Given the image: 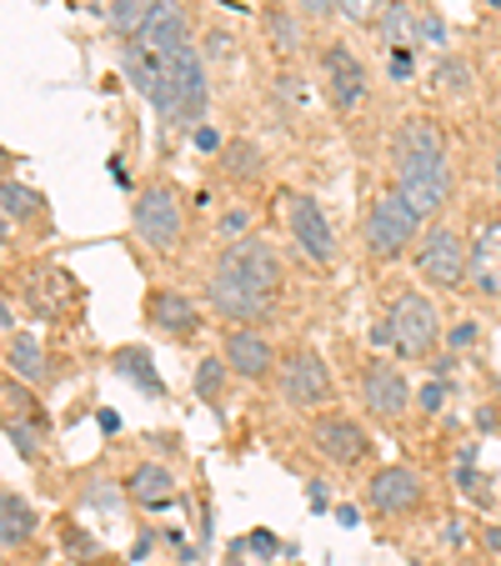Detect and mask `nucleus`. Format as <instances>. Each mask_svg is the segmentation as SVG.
Instances as JSON below:
<instances>
[{
	"mask_svg": "<svg viewBox=\"0 0 501 566\" xmlns=\"http://www.w3.org/2000/svg\"><path fill=\"white\" fill-rule=\"evenodd\" d=\"M226 366H231V361H221V356H206V361L196 366V391H201V401H221Z\"/></svg>",
	"mask_w": 501,
	"mask_h": 566,
	"instance_id": "obj_28",
	"label": "nucleus"
},
{
	"mask_svg": "<svg viewBox=\"0 0 501 566\" xmlns=\"http://www.w3.org/2000/svg\"><path fill=\"white\" fill-rule=\"evenodd\" d=\"M286 226H291V235H296V247L306 251L316 266H326V261L336 256V235H331V221L321 216L316 201L291 196V201H286Z\"/></svg>",
	"mask_w": 501,
	"mask_h": 566,
	"instance_id": "obj_10",
	"label": "nucleus"
},
{
	"mask_svg": "<svg viewBox=\"0 0 501 566\" xmlns=\"http://www.w3.org/2000/svg\"><path fill=\"white\" fill-rule=\"evenodd\" d=\"M392 160H396V196H401L421 221L437 216L451 196V166H447V140H441V130L421 116L401 120L396 140H392Z\"/></svg>",
	"mask_w": 501,
	"mask_h": 566,
	"instance_id": "obj_1",
	"label": "nucleus"
},
{
	"mask_svg": "<svg viewBox=\"0 0 501 566\" xmlns=\"http://www.w3.org/2000/svg\"><path fill=\"white\" fill-rule=\"evenodd\" d=\"M261 25H267V41L276 55H296L301 45V11H286V6H271L267 15H261Z\"/></svg>",
	"mask_w": 501,
	"mask_h": 566,
	"instance_id": "obj_22",
	"label": "nucleus"
},
{
	"mask_svg": "<svg viewBox=\"0 0 501 566\" xmlns=\"http://www.w3.org/2000/svg\"><path fill=\"white\" fill-rule=\"evenodd\" d=\"M221 261H231L236 271H246V276L257 281L261 291H271V296L281 291V256L267 247V241H261V235H246V241H236V247L226 251Z\"/></svg>",
	"mask_w": 501,
	"mask_h": 566,
	"instance_id": "obj_14",
	"label": "nucleus"
},
{
	"mask_svg": "<svg viewBox=\"0 0 501 566\" xmlns=\"http://www.w3.org/2000/svg\"><path fill=\"white\" fill-rule=\"evenodd\" d=\"M441 407V386H427V391H421V411H437Z\"/></svg>",
	"mask_w": 501,
	"mask_h": 566,
	"instance_id": "obj_37",
	"label": "nucleus"
},
{
	"mask_svg": "<svg viewBox=\"0 0 501 566\" xmlns=\"http://www.w3.org/2000/svg\"><path fill=\"white\" fill-rule=\"evenodd\" d=\"M211 306L221 311V316H231V321H257V316H267L271 311V291H261L257 281L246 276V271H236L231 261H221L216 266V276H211Z\"/></svg>",
	"mask_w": 501,
	"mask_h": 566,
	"instance_id": "obj_7",
	"label": "nucleus"
},
{
	"mask_svg": "<svg viewBox=\"0 0 501 566\" xmlns=\"http://www.w3.org/2000/svg\"><path fill=\"white\" fill-rule=\"evenodd\" d=\"M121 65H126L131 86H136L140 96L156 106V96H160V55H150L146 45L136 41V45H126V51H121Z\"/></svg>",
	"mask_w": 501,
	"mask_h": 566,
	"instance_id": "obj_21",
	"label": "nucleus"
},
{
	"mask_svg": "<svg viewBox=\"0 0 501 566\" xmlns=\"http://www.w3.org/2000/svg\"><path fill=\"white\" fill-rule=\"evenodd\" d=\"M471 286L481 296H501V221L481 226V235L471 241Z\"/></svg>",
	"mask_w": 501,
	"mask_h": 566,
	"instance_id": "obj_16",
	"label": "nucleus"
},
{
	"mask_svg": "<svg viewBox=\"0 0 501 566\" xmlns=\"http://www.w3.org/2000/svg\"><path fill=\"white\" fill-rule=\"evenodd\" d=\"M336 11H342L346 21H356V25H372L386 6H382V0H336Z\"/></svg>",
	"mask_w": 501,
	"mask_h": 566,
	"instance_id": "obj_30",
	"label": "nucleus"
},
{
	"mask_svg": "<svg viewBox=\"0 0 501 566\" xmlns=\"http://www.w3.org/2000/svg\"><path fill=\"white\" fill-rule=\"evenodd\" d=\"M311 441H316V451L326 461H336V467H356V461L366 457V431L356 427L352 417H321L316 427H311Z\"/></svg>",
	"mask_w": 501,
	"mask_h": 566,
	"instance_id": "obj_12",
	"label": "nucleus"
},
{
	"mask_svg": "<svg viewBox=\"0 0 501 566\" xmlns=\"http://www.w3.org/2000/svg\"><path fill=\"white\" fill-rule=\"evenodd\" d=\"M416 266H421L427 281H437V286L461 291V281H471V247L461 241V231H451V226H431V231L421 235Z\"/></svg>",
	"mask_w": 501,
	"mask_h": 566,
	"instance_id": "obj_4",
	"label": "nucleus"
},
{
	"mask_svg": "<svg viewBox=\"0 0 501 566\" xmlns=\"http://www.w3.org/2000/svg\"><path fill=\"white\" fill-rule=\"evenodd\" d=\"M131 496H136L140 506H171L176 502V476L166 467H156V461H146V467L131 471Z\"/></svg>",
	"mask_w": 501,
	"mask_h": 566,
	"instance_id": "obj_20",
	"label": "nucleus"
},
{
	"mask_svg": "<svg viewBox=\"0 0 501 566\" xmlns=\"http://www.w3.org/2000/svg\"><path fill=\"white\" fill-rule=\"evenodd\" d=\"M386 321H392V336H396V352L401 356H411V361L431 356V346H437V336H441V321H437V306H431L421 291H401Z\"/></svg>",
	"mask_w": 501,
	"mask_h": 566,
	"instance_id": "obj_6",
	"label": "nucleus"
},
{
	"mask_svg": "<svg viewBox=\"0 0 501 566\" xmlns=\"http://www.w3.org/2000/svg\"><path fill=\"white\" fill-rule=\"evenodd\" d=\"M326 86H331V101H336L342 111H352L356 101L366 96V71L346 45H331L326 51Z\"/></svg>",
	"mask_w": 501,
	"mask_h": 566,
	"instance_id": "obj_15",
	"label": "nucleus"
},
{
	"mask_svg": "<svg viewBox=\"0 0 501 566\" xmlns=\"http://www.w3.org/2000/svg\"><path fill=\"white\" fill-rule=\"evenodd\" d=\"M196 146H201V150H221V136H216L211 126H201V130H196Z\"/></svg>",
	"mask_w": 501,
	"mask_h": 566,
	"instance_id": "obj_36",
	"label": "nucleus"
},
{
	"mask_svg": "<svg viewBox=\"0 0 501 566\" xmlns=\"http://www.w3.org/2000/svg\"><path fill=\"white\" fill-rule=\"evenodd\" d=\"M376 25H382V45L392 55H406L421 35H427V15H416L406 0H386V11H382V21Z\"/></svg>",
	"mask_w": 501,
	"mask_h": 566,
	"instance_id": "obj_18",
	"label": "nucleus"
},
{
	"mask_svg": "<svg viewBox=\"0 0 501 566\" xmlns=\"http://www.w3.org/2000/svg\"><path fill=\"white\" fill-rule=\"evenodd\" d=\"M437 86L447 91V96H467L471 91V65H461V61H447L437 71Z\"/></svg>",
	"mask_w": 501,
	"mask_h": 566,
	"instance_id": "obj_29",
	"label": "nucleus"
},
{
	"mask_svg": "<svg viewBox=\"0 0 501 566\" xmlns=\"http://www.w3.org/2000/svg\"><path fill=\"white\" fill-rule=\"evenodd\" d=\"M276 86H281V96H286V101H301V106H306V81H296V75H281Z\"/></svg>",
	"mask_w": 501,
	"mask_h": 566,
	"instance_id": "obj_33",
	"label": "nucleus"
},
{
	"mask_svg": "<svg viewBox=\"0 0 501 566\" xmlns=\"http://www.w3.org/2000/svg\"><path fill=\"white\" fill-rule=\"evenodd\" d=\"M392 75L396 81H406V75H411V61H406V55H392Z\"/></svg>",
	"mask_w": 501,
	"mask_h": 566,
	"instance_id": "obj_38",
	"label": "nucleus"
},
{
	"mask_svg": "<svg viewBox=\"0 0 501 566\" xmlns=\"http://www.w3.org/2000/svg\"><path fill=\"white\" fill-rule=\"evenodd\" d=\"M416 231H421V216H416L396 191L376 196L372 211H366V251L382 261L401 256V251L416 241Z\"/></svg>",
	"mask_w": 501,
	"mask_h": 566,
	"instance_id": "obj_3",
	"label": "nucleus"
},
{
	"mask_svg": "<svg viewBox=\"0 0 501 566\" xmlns=\"http://www.w3.org/2000/svg\"><path fill=\"white\" fill-rule=\"evenodd\" d=\"M226 361H231V371H241V376H267L271 366H276V356H271V342L261 332L236 326V332L226 336Z\"/></svg>",
	"mask_w": 501,
	"mask_h": 566,
	"instance_id": "obj_17",
	"label": "nucleus"
},
{
	"mask_svg": "<svg viewBox=\"0 0 501 566\" xmlns=\"http://www.w3.org/2000/svg\"><path fill=\"white\" fill-rule=\"evenodd\" d=\"M366 502L382 516H406L427 502V481L416 476L411 467H382L372 481H366Z\"/></svg>",
	"mask_w": 501,
	"mask_h": 566,
	"instance_id": "obj_8",
	"label": "nucleus"
},
{
	"mask_svg": "<svg viewBox=\"0 0 501 566\" xmlns=\"http://www.w3.org/2000/svg\"><path fill=\"white\" fill-rule=\"evenodd\" d=\"M6 437H11V447L21 451V457H35V431H31V427H21V421H11V427H6Z\"/></svg>",
	"mask_w": 501,
	"mask_h": 566,
	"instance_id": "obj_31",
	"label": "nucleus"
},
{
	"mask_svg": "<svg viewBox=\"0 0 501 566\" xmlns=\"http://www.w3.org/2000/svg\"><path fill=\"white\" fill-rule=\"evenodd\" d=\"M362 396H366V407H372L382 421H401L406 407H411V386H406V376L396 371V366H386V361L366 366Z\"/></svg>",
	"mask_w": 501,
	"mask_h": 566,
	"instance_id": "obj_11",
	"label": "nucleus"
},
{
	"mask_svg": "<svg viewBox=\"0 0 501 566\" xmlns=\"http://www.w3.org/2000/svg\"><path fill=\"white\" fill-rule=\"evenodd\" d=\"M206 101H211V81H206V61L186 45V51L166 55L160 61V96L156 111L171 126H191V120L206 116Z\"/></svg>",
	"mask_w": 501,
	"mask_h": 566,
	"instance_id": "obj_2",
	"label": "nucleus"
},
{
	"mask_svg": "<svg viewBox=\"0 0 501 566\" xmlns=\"http://www.w3.org/2000/svg\"><path fill=\"white\" fill-rule=\"evenodd\" d=\"M160 0H111V25H116L121 35H140L146 31V21L156 15Z\"/></svg>",
	"mask_w": 501,
	"mask_h": 566,
	"instance_id": "obj_24",
	"label": "nucleus"
},
{
	"mask_svg": "<svg viewBox=\"0 0 501 566\" xmlns=\"http://www.w3.org/2000/svg\"><path fill=\"white\" fill-rule=\"evenodd\" d=\"M186 35H191V21H186V11L176 6V0H160L156 15L146 21V31H140L136 41L146 45L150 55H160V61H166V55H176V51H186V45H191Z\"/></svg>",
	"mask_w": 501,
	"mask_h": 566,
	"instance_id": "obj_13",
	"label": "nucleus"
},
{
	"mask_svg": "<svg viewBox=\"0 0 501 566\" xmlns=\"http://www.w3.org/2000/svg\"><path fill=\"white\" fill-rule=\"evenodd\" d=\"M150 326H160L166 336L191 342L196 326H201V316H196V306L181 296V291H156V296H150Z\"/></svg>",
	"mask_w": 501,
	"mask_h": 566,
	"instance_id": "obj_19",
	"label": "nucleus"
},
{
	"mask_svg": "<svg viewBox=\"0 0 501 566\" xmlns=\"http://www.w3.org/2000/svg\"><path fill=\"white\" fill-rule=\"evenodd\" d=\"M31 526H35V516H31V506L21 502V492H0V542L21 546L25 536H31Z\"/></svg>",
	"mask_w": 501,
	"mask_h": 566,
	"instance_id": "obj_23",
	"label": "nucleus"
},
{
	"mask_svg": "<svg viewBox=\"0 0 501 566\" xmlns=\"http://www.w3.org/2000/svg\"><path fill=\"white\" fill-rule=\"evenodd\" d=\"M291 6H296L301 15H331L336 11V0H291Z\"/></svg>",
	"mask_w": 501,
	"mask_h": 566,
	"instance_id": "obj_34",
	"label": "nucleus"
},
{
	"mask_svg": "<svg viewBox=\"0 0 501 566\" xmlns=\"http://www.w3.org/2000/svg\"><path fill=\"white\" fill-rule=\"evenodd\" d=\"M497 191H501V156H497Z\"/></svg>",
	"mask_w": 501,
	"mask_h": 566,
	"instance_id": "obj_40",
	"label": "nucleus"
},
{
	"mask_svg": "<svg viewBox=\"0 0 501 566\" xmlns=\"http://www.w3.org/2000/svg\"><path fill=\"white\" fill-rule=\"evenodd\" d=\"M11 371L15 376H25V381H41L45 376V356H41V346H35V336H11Z\"/></svg>",
	"mask_w": 501,
	"mask_h": 566,
	"instance_id": "obj_25",
	"label": "nucleus"
},
{
	"mask_svg": "<svg viewBox=\"0 0 501 566\" xmlns=\"http://www.w3.org/2000/svg\"><path fill=\"white\" fill-rule=\"evenodd\" d=\"M116 366H121V376H131V381H140L150 396H160L166 386H160V376L150 371V356L146 352H136V346H126V352H116Z\"/></svg>",
	"mask_w": 501,
	"mask_h": 566,
	"instance_id": "obj_26",
	"label": "nucleus"
},
{
	"mask_svg": "<svg viewBox=\"0 0 501 566\" xmlns=\"http://www.w3.org/2000/svg\"><path fill=\"white\" fill-rule=\"evenodd\" d=\"M136 231L146 247L156 251H176L181 247V231H186V206L171 186H146L136 201Z\"/></svg>",
	"mask_w": 501,
	"mask_h": 566,
	"instance_id": "obj_5",
	"label": "nucleus"
},
{
	"mask_svg": "<svg viewBox=\"0 0 501 566\" xmlns=\"http://www.w3.org/2000/svg\"><path fill=\"white\" fill-rule=\"evenodd\" d=\"M336 522H342V526H356V506H336Z\"/></svg>",
	"mask_w": 501,
	"mask_h": 566,
	"instance_id": "obj_39",
	"label": "nucleus"
},
{
	"mask_svg": "<svg viewBox=\"0 0 501 566\" xmlns=\"http://www.w3.org/2000/svg\"><path fill=\"white\" fill-rule=\"evenodd\" d=\"M25 211H31V196H25L15 181H6V221H11V216H25Z\"/></svg>",
	"mask_w": 501,
	"mask_h": 566,
	"instance_id": "obj_32",
	"label": "nucleus"
},
{
	"mask_svg": "<svg viewBox=\"0 0 501 566\" xmlns=\"http://www.w3.org/2000/svg\"><path fill=\"white\" fill-rule=\"evenodd\" d=\"M471 342H477V326H471V321H461L457 332H451V346L461 352V346H471Z\"/></svg>",
	"mask_w": 501,
	"mask_h": 566,
	"instance_id": "obj_35",
	"label": "nucleus"
},
{
	"mask_svg": "<svg viewBox=\"0 0 501 566\" xmlns=\"http://www.w3.org/2000/svg\"><path fill=\"white\" fill-rule=\"evenodd\" d=\"M276 381H281V396H286V407H321L331 396V376L321 366L316 352H296L276 366Z\"/></svg>",
	"mask_w": 501,
	"mask_h": 566,
	"instance_id": "obj_9",
	"label": "nucleus"
},
{
	"mask_svg": "<svg viewBox=\"0 0 501 566\" xmlns=\"http://www.w3.org/2000/svg\"><path fill=\"white\" fill-rule=\"evenodd\" d=\"M261 150L246 146V140H236V146H226V171H231V181H257L261 176Z\"/></svg>",
	"mask_w": 501,
	"mask_h": 566,
	"instance_id": "obj_27",
	"label": "nucleus"
}]
</instances>
